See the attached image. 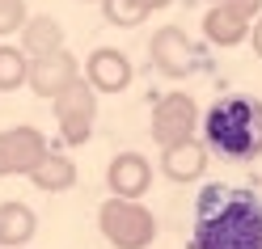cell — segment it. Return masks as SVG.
<instances>
[{"instance_id": "cell-1", "label": "cell", "mask_w": 262, "mask_h": 249, "mask_svg": "<svg viewBox=\"0 0 262 249\" xmlns=\"http://www.w3.org/2000/svg\"><path fill=\"white\" fill-rule=\"evenodd\" d=\"M194 249H262V203L250 190L207 186L199 194Z\"/></svg>"}, {"instance_id": "cell-2", "label": "cell", "mask_w": 262, "mask_h": 249, "mask_svg": "<svg viewBox=\"0 0 262 249\" xmlns=\"http://www.w3.org/2000/svg\"><path fill=\"white\" fill-rule=\"evenodd\" d=\"M207 144L224 161L262 156V102L258 97H220L203 119Z\"/></svg>"}, {"instance_id": "cell-3", "label": "cell", "mask_w": 262, "mask_h": 249, "mask_svg": "<svg viewBox=\"0 0 262 249\" xmlns=\"http://www.w3.org/2000/svg\"><path fill=\"white\" fill-rule=\"evenodd\" d=\"M97 228L114 249H148L157 241V215L140 198H119L110 194L97 207Z\"/></svg>"}, {"instance_id": "cell-4", "label": "cell", "mask_w": 262, "mask_h": 249, "mask_svg": "<svg viewBox=\"0 0 262 249\" xmlns=\"http://www.w3.org/2000/svg\"><path fill=\"white\" fill-rule=\"evenodd\" d=\"M55 102V123H59V135L68 144H85L89 131H93V119H97V93L89 80H72L63 93L51 97Z\"/></svg>"}, {"instance_id": "cell-5", "label": "cell", "mask_w": 262, "mask_h": 249, "mask_svg": "<svg viewBox=\"0 0 262 249\" xmlns=\"http://www.w3.org/2000/svg\"><path fill=\"white\" fill-rule=\"evenodd\" d=\"M194 127H199V106H194L190 93H165L152 106V140L161 148H169L178 140H190Z\"/></svg>"}, {"instance_id": "cell-6", "label": "cell", "mask_w": 262, "mask_h": 249, "mask_svg": "<svg viewBox=\"0 0 262 249\" xmlns=\"http://www.w3.org/2000/svg\"><path fill=\"white\" fill-rule=\"evenodd\" d=\"M51 152L38 127H5L0 131V177H30V169Z\"/></svg>"}, {"instance_id": "cell-7", "label": "cell", "mask_w": 262, "mask_h": 249, "mask_svg": "<svg viewBox=\"0 0 262 249\" xmlns=\"http://www.w3.org/2000/svg\"><path fill=\"white\" fill-rule=\"evenodd\" d=\"M148 55H152V68L161 76H169V80H182L194 72V63H199V51H194V42L186 38V30H178V26H161L152 42H148Z\"/></svg>"}, {"instance_id": "cell-8", "label": "cell", "mask_w": 262, "mask_h": 249, "mask_svg": "<svg viewBox=\"0 0 262 249\" xmlns=\"http://www.w3.org/2000/svg\"><path fill=\"white\" fill-rule=\"evenodd\" d=\"M80 76V63L72 51H51L42 59H30V89L38 97H55Z\"/></svg>"}, {"instance_id": "cell-9", "label": "cell", "mask_w": 262, "mask_h": 249, "mask_svg": "<svg viewBox=\"0 0 262 249\" xmlns=\"http://www.w3.org/2000/svg\"><path fill=\"white\" fill-rule=\"evenodd\" d=\"M85 80L97 93H123L131 85V59L114 47H97V51L85 59Z\"/></svg>"}, {"instance_id": "cell-10", "label": "cell", "mask_w": 262, "mask_h": 249, "mask_svg": "<svg viewBox=\"0 0 262 249\" xmlns=\"http://www.w3.org/2000/svg\"><path fill=\"white\" fill-rule=\"evenodd\" d=\"M106 186H110V194H119V198H140V194H148V186H152V165L144 161L140 152H119L110 161V169H106Z\"/></svg>"}, {"instance_id": "cell-11", "label": "cell", "mask_w": 262, "mask_h": 249, "mask_svg": "<svg viewBox=\"0 0 262 249\" xmlns=\"http://www.w3.org/2000/svg\"><path fill=\"white\" fill-rule=\"evenodd\" d=\"M203 169H207V148L194 140V135L190 140H178L169 148H161V173H165L169 182H178V186L203 177Z\"/></svg>"}, {"instance_id": "cell-12", "label": "cell", "mask_w": 262, "mask_h": 249, "mask_svg": "<svg viewBox=\"0 0 262 249\" xmlns=\"http://www.w3.org/2000/svg\"><path fill=\"white\" fill-rule=\"evenodd\" d=\"M250 26L254 21L241 17L237 9H228L224 0L203 13V34H207V42H216V47H241L245 38H250Z\"/></svg>"}, {"instance_id": "cell-13", "label": "cell", "mask_w": 262, "mask_h": 249, "mask_svg": "<svg viewBox=\"0 0 262 249\" xmlns=\"http://www.w3.org/2000/svg\"><path fill=\"white\" fill-rule=\"evenodd\" d=\"M21 51L30 59H42V55H51V51H63V26L55 17H47V13L30 17L21 26Z\"/></svg>"}, {"instance_id": "cell-14", "label": "cell", "mask_w": 262, "mask_h": 249, "mask_svg": "<svg viewBox=\"0 0 262 249\" xmlns=\"http://www.w3.org/2000/svg\"><path fill=\"white\" fill-rule=\"evenodd\" d=\"M30 182L47 194H59V190H72L76 186V161L59 156V152H47L34 169H30Z\"/></svg>"}, {"instance_id": "cell-15", "label": "cell", "mask_w": 262, "mask_h": 249, "mask_svg": "<svg viewBox=\"0 0 262 249\" xmlns=\"http://www.w3.org/2000/svg\"><path fill=\"white\" fill-rule=\"evenodd\" d=\"M38 228V215L26 203H0V245H26Z\"/></svg>"}, {"instance_id": "cell-16", "label": "cell", "mask_w": 262, "mask_h": 249, "mask_svg": "<svg viewBox=\"0 0 262 249\" xmlns=\"http://www.w3.org/2000/svg\"><path fill=\"white\" fill-rule=\"evenodd\" d=\"M30 80V63L21 47H0V93H13Z\"/></svg>"}, {"instance_id": "cell-17", "label": "cell", "mask_w": 262, "mask_h": 249, "mask_svg": "<svg viewBox=\"0 0 262 249\" xmlns=\"http://www.w3.org/2000/svg\"><path fill=\"white\" fill-rule=\"evenodd\" d=\"M102 13H106V21L110 26H119V30H131V26H140L144 17H148V0H102Z\"/></svg>"}, {"instance_id": "cell-18", "label": "cell", "mask_w": 262, "mask_h": 249, "mask_svg": "<svg viewBox=\"0 0 262 249\" xmlns=\"http://www.w3.org/2000/svg\"><path fill=\"white\" fill-rule=\"evenodd\" d=\"M26 21H30L26 0H0V34H17Z\"/></svg>"}, {"instance_id": "cell-19", "label": "cell", "mask_w": 262, "mask_h": 249, "mask_svg": "<svg viewBox=\"0 0 262 249\" xmlns=\"http://www.w3.org/2000/svg\"><path fill=\"white\" fill-rule=\"evenodd\" d=\"M224 5H228V9H237L241 17H250V21L262 13V0H224Z\"/></svg>"}, {"instance_id": "cell-20", "label": "cell", "mask_w": 262, "mask_h": 249, "mask_svg": "<svg viewBox=\"0 0 262 249\" xmlns=\"http://www.w3.org/2000/svg\"><path fill=\"white\" fill-rule=\"evenodd\" d=\"M250 42H254V55L262 59V13L254 17V26H250Z\"/></svg>"}, {"instance_id": "cell-21", "label": "cell", "mask_w": 262, "mask_h": 249, "mask_svg": "<svg viewBox=\"0 0 262 249\" xmlns=\"http://www.w3.org/2000/svg\"><path fill=\"white\" fill-rule=\"evenodd\" d=\"M173 0H148V9H169Z\"/></svg>"}, {"instance_id": "cell-22", "label": "cell", "mask_w": 262, "mask_h": 249, "mask_svg": "<svg viewBox=\"0 0 262 249\" xmlns=\"http://www.w3.org/2000/svg\"><path fill=\"white\" fill-rule=\"evenodd\" d=\"M0 249H26V245H0Z\"/></svg>"}, {"instance_id": "cell-23", "label": "cell", "mask_w": 262, "mask_h": 249, "mask_svg": "<svg viewBox=\"0 0 262 249\" xmlns=\"http://www.w3.org/2000/svg\"><path fill=\"white\" fill-rule=\"evenodd\" d=\"M211 5H220V0H211Z\"/></svg>"}]
</instances>
